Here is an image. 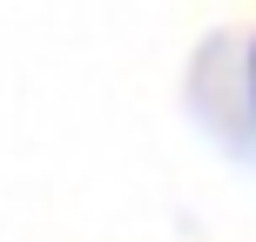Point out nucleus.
Wrapping results in <instances>:
<instances>
[{
  "label": "nucleus",
  "mask_w": 256,
  "mask_h": 242,
  "mask_svg": "<svg viewBox=\"0 0 256 242\" xmlns=\"http://www.w3.org/2000/svg\"><path fill=\"white\" fill-rule=\"evenodd\" d=\"M250 108H256V40H250Z\"/></svg>",
  "instance_id": "f257e3e1"
}]
</instances>
